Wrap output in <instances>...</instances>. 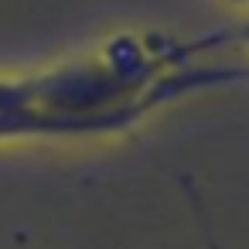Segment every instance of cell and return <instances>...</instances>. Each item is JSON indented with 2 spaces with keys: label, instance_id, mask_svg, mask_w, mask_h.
<instances>
[{
  "label": "cell",
  "instance_id": "obj_1",
  "mask_svg": "<svg viewBox=\"0 0 249 249\" xmlns=\"http://www.w3.org/2000/svg\"><path fill=\"white\" fill-rule=\"evenodd\" d=\"M225 31L116 35L58 65L0 75V143L99 140L188 96L249 82V62H215Z\"/></svg>",
  "mask_w": 249,
  "mask_h": 249
},
{
  "label": "cell",
  "instance_id": "obj_2",
  "mask_svg": "<svg viewBox=\"0 0 249 249\" xmlns=\"http://www.w3.org/2000/svg\"><path fill=\"white\" fill-rule=\"evenodd\" d=\"M225 41H229V48H242L249 55V18L239 28H225Z\"/></svg>",
  "mask_w": 249,
  "mask_h": 249
},
{
  "label": "cell",
  "instance_id": "obj_3",
  "mask_svg": "<svg viewBox=\"0 0 249 249\" xmlns=\"http://www.w3.org/2000/svg\"><path fill=\"white\" fill-rule=\"evenodd\" d=\"M235 7H242V11H249V0H232Z\"/></svg>",
  "mask_w": 249,
  "mask_h": 249
},
{
  "label": "cell",
  "instance_id": "obj_4",
  "mask_svg": "<svg viewBox=\"0 0 249 249\" xmlns=\"http://www.w3.org/2000/svg\"><path fill=\"white\" fill-rule=\"evenodd\" d=\"M208 249H218V246H215V242H208Z\"/></svg>",
  "mask_w": 249,
  "mask_h": 249
}]
</instances>
